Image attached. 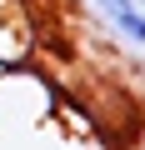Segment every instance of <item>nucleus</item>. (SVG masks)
<instances>
[{
	"label": "nucleus",
	"mask_w": 145,
	"mask_h": 150,
	"mask_svg": "<svg viewBox=\"0 0 145 150\" xmlns=\"http://www.w3.org/2000/svg\"><path fill=\"white\" fill-rule=\"evenodd\" d=\"M140 150H145V140H140Z\"/></svg>",
	"instance_id": "7ed1b4c3"
},
{
	"label": "nucleus",
	"mask_w": 145,
	"mask_h": 150,
	"mask_svg": "<svg viewBox=\"0 0 145 150\" xmlns=\"http://www.w3.org/2000/svg\"><path fill=\"white\" fill-rule=\"evenodd\" d=\"M90 5H95L100 20H110L130 45H145V10L135 5V0H90Z\"/></svg>",
	"instance_id": "f257e3e1"
},
{
	"label": "nucleus",
	"mask_w": 145,
	"mask_h": 150,
	"mask_svg": "<svg viewBox=\"0 0 145 150\" xmlns=\"http://www.w3.org/2000/svg\"><path fill=\"white\" fill-rule=\"evenodd\" d=\"M135 5H140V10H145V0H135Z\"/></svg>",
	"instance_id": "f03ea898"
}]
</instances>
